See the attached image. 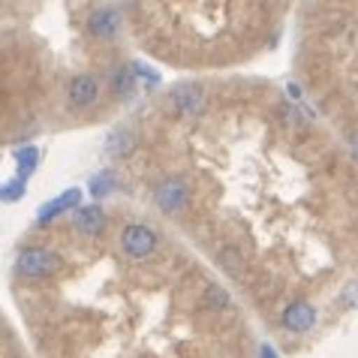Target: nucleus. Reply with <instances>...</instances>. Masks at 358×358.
Listing matches in <instances>:
<instances>
[{
    "instance_id": "1",
    "label": "nucleus",
    "mask_w": 358,
    "mask_h": 358,
    "mask_svg": "<svg viewBox=\"0 0 358 358\" xmlns=\"http://www.w3.org/2000/svg\"><path fill=\"white\" fill-rule=\"evenodd\" d=\"M154 205L166 214H181L184 208L190 205V184L178 175L163 178V181L154 187Z\"/></svg>"
},
{
    "instance_id": "2",
    "label": "nucleus",
    "mask_w": 358,
    "mask_h": 358,
    "mask_svg": "<svg viewBox=\"0 0 358 358\" xmlns=\"http://www.w3.org/2000/svg\"><path fill=\"white\" fill-rule=\"evenodd\" d=\"M61 268V256L45 250V247H27L18 256V271L24 277H48Z\"/></svg>"
},
{
    "instance_id": "3",
    "label": "nucleus",
    "mask_w": 358,
    "mask_h": 358,
    "mask_svg": "<svg viewBox=\"0 0 358 358\" xmlns=\"http://www.w3.org/2000/svg\"><path fill=\"white\" fill-rule=\"evenodd\" d=\"M121 247H124L127 256H133V259H145V256H151L154 247H157V232L145 223H130L121 232Z\"/></svg>"
},
{
    "instance_id": "4",
    "label": "nucleus",
    "mask_w": 358,
    "mask_h": 358,
    "mask_svg": "<svg viewBox=\"0 0 358 358\" xmlns=\"http://www.w3.org/2000/svg\"><path fill=\"white\" fill-rule=\"evenodd\" d=\"M169 106H172L175 115L190 117V115H202L205 108V94L199 85H178L172 94H169Z\"/></svg>"
},
{
    "instance_id": "5",
    "label": "nucleus",
    "mask_w": 358,
    "mask_h": 358,
    "mask_svg": "<svg viewBox=\"0 0 358 358\" xmlns=\"http://www.w3.org/2000/svg\"><path fill=\"white\" fill-rule=\"evenodd\" d=\"M283 328H289L292 334H307L316 325V307L310 301H292L283 310Z\"/></svg>"
},
{
    "instance_id": "6",
    "label": "nucleus",
    "mask_w": 358,
    "mask_h": 358,
    "mask_svg": "<svg viewBox=\"0 0 358 358\" xmlns=\"http://www.w3.org/2000/svg\"><path fill=\"white\" fill-rule=\"evenodd\" d=\"M87 27L99 39H112L117 34V27H121V13L115 6H96L91 18H87Z\"/></svg>"
},
{
    "instance_id": "7",
    "label": "nucleus",
    "mask_w": 358,
    "mask_h": 358,
    "mask_svg": "<svg viewBox=\"0 0 358 358\" xmlns=\"http://www.w3.org/2000/svg\"><path fill=\"white\" fill-rule=\"evenodd\" d=\"M96 94H99V85L94 76H76L69 82V106L73 108H87L96 103Z\"/></svg>"
},
{
    "instance_id": "8",
    "label": "nucleus",
    "mask_w": 358,
    "mask_h": 358,
    "mask_svg": "<svg viewBox=\"0 0 358 358\" xmlns=\"http://www.w3.org/2000/svg\"><path fill=\"white\" fill-rule=\"evenodd\" d=\"M73 223H76V229L82 235H99L103 232V226H106V214H103V208L99 205H87V208H78Z\"/></svg>"
},
{
    "instance_id": "9",
    "label": "nucleus",
    "mask_w": 358,
    "mask_h": 358,
    "mask_svg": "<svg viewBox=\"0 0 358 358\" xmlns=\"http://www.w3.org/2000/svg\"><path fill=\"white\" fill-rule=\"evenodd\" d=\"M78 202H82V193H78V190H66V193H61L57 199H52V202H45L43 208H39L36 220L48 223V220H55L61 211H66V208H76V211H78Z\"/></svg>"
},
{
    "instance_id": "10",
    "label": "nucleus",
    "mask_w": 358,
    "mask_h": 358,
    "mask_svg": "<svg viewBox=\"0 0 358 358\" xmlns=\"http://www.w3.org/2000/svg\"><path fill=\"white\" fill-rule=\"evenodd\" d=\"M133 87H136V73H133V66H117L115 73H112V91L121 94V96H130Z\"/></svg>"
},
{
    "instance_id": "11",
    "label": "nucleus",
    "mask_w": 358,
    "mask_h": 358,
    "mask_svg": "<svg viewBox=\"0 0 358 358\" xmlns=\"http://www.w3.org/2000/svg\"><path fill=\"white\" fill-rule=\"evenodd\" d=\"M130 148H133V133H127V130H115L112 136H108V142H106L108 157H124Z\"/></svg>"
},
{
    "instance_id": "12",
    "label": "nucleus",
    "mask_w": 358,
    "mask_h": 358,
    "mask_svg": "<svg viewBox=\"0 0 358 358\" xmlns=\"http://www.w3.org/2000/svg\"><path fill=\"white\" fill-rule=\"evenodd\" d=\"M220 268L229 274V277H238L244 271V262H241V253L235 250V247H223L220 250Z\"/></svg>"
},
{
    "instance_id": "13",
    "label": "nucleus",
    "mask_w": 358,
    "mask_h": 358,
    "mask_svg": "<svg viewBox=\"0 0 358 358\" xmlns=\"http://www.w3.org/2000/svg\"><path fill=\"white\" fill-rule=\"evenodd\" d=\"M36 160H39V151L36 148H22V151H15V163H18V178H24L36 169Z\"/></svg>"
},
{
    "instance_id": "14",
    "label": "nucleus",
    "mask_w": 358,
    "mask_h": 358,
    "mask_svg": "<svg viewBox=\"0 0 358 358\" xmlns=\"http://www.w3.org/2000/svg\"><path fill=\"white\" fill-rule=\"evenodd\" d=\"M112 187H115V175L112 172H99V175L91 178V196H96V199L108 196L112 193Z\"/></svg>"
},
{
    "instance_id": "15",
    "label": "nucleus",
    "mask_w": 358,
    "mask_h": 358,
    "mask_svg": "<svg viewBox=\"0 0 358 358\" xmlns=\"http://www.w3.org/2000/svg\"><path fill=\"white\" fill-rule=\"evenodd\" d=\"M205 304H208V307H217V310H223V307H229V292L223 289V286L211 283V286L205 289Z\"/></svg>"
},
{
    "instance_id": "16",
    "label": "nucleus",
    "mask_w": 358,
    "mask_h": 358,
    "mask_svg": "<svg viewBox=\"0 0 358 358\" xmlns=\"http://www.w3.org/2000/svg\"><path fill=\"white\" fill-rule=\"evenodd\" d=\"M24 196V181L22 178H15V181L9 184H0V202H15V199Z\"/></svg>"
},
{
    "instance_id": "17",
    "label": "nucleus",
    "mask_w": 358,
    "mask_h": 358,
    "mask_svg": "<svg viewBox=\"0 0 358 358\" xmlns=\"http://www.w3.org/2000/svg\"><path fill=\"white\" fill-rule=\"evenodd\" d=\"M341 301H343L346 307H358V280L346 283V289H343V295H341Z\"/></svg>"
},
{
    "instance_id": "18",
    "label": "nucleus",
    "mask_w": 358,
    "mask_h": 358,
    "mask_svg": "<svg viewBox=\"0 0 358 358\" xmlns=\"http://www.w3.org/2000/svg\"><path fill=\"white\" fill-rule=\"evenodd\" d=\"M130 66H133V73H136L138 78H145V82H148V85H157V82H160V76H157V73H154V69H145L142 64H130Z\"/></svg>"
},
{
    "instance_id": "19",
    "label": "nucleus",
    "mask_w": 358,
    "mask_h": 358,
    "mask_svg": "<svg viewBox=\"0 0 358 358\" xmlns=\"http://www.w3.org/2000/svg\"><path fill=\"white\" fill-rule=\"evenodd\" d=\"M259 358H277L274 346H271V343H262V346H259Z\"/></svg>"
},
{
    "instance_id": "20",
    "label": "nucleus",
    "mask_w": 358,
    "mask_h": 358,
    "mask_svg": "<svg viewBox=\"0 0 358 358\" xmlns=\"http://www.w3.org/2000/svg\"><path fill=\"white\" fill-rule=\"evenodd\" d=\"M350 151H352V157L358 160V130H352V133H350Z\"/></svg>"
}]
</instances>
